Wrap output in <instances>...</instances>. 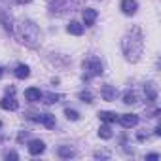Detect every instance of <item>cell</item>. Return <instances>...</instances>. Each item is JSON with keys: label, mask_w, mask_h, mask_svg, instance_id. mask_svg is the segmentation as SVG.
<instances>
[{"label": "cell", "mask_w": 161, "mask_h": 161, "mask_svg": "<svg viewBox=\"0 0 161 161\" xmlns=\"http://www.w3.org/2000/svg\"><path fill=\"white\" fill-rule=\"evenodd\" d=\"M4 76V70H2V66H0V78H2Z\"/></svg>", "instance_id": "4316f807"}, {"label": "cell", "mask_w": 161, "mask_h": 161, "mask_svg": "<svg viewBox=\"0 0 161 161\" xmlns=\"http://www.w3.org/2000/svg\"><path fill=\"white\" fill-rule=\"evenodd\" d=\"M40 123H42L46 129H53V127L57 125V121H55V116H53V114H40Z\"/></svg>", "instance_id": "9a60e30c"}, {"label": "cell", "mask_w": 161, "mask_h": 161, "mask_svg": "<svg viewBox=\"0 0 161 161\" xmlns=\"http://www.w3.org/2000/svg\"><path fill=\"white\" fill-rule=\"evenodd\" d=\"M0 108L8 110V112H15L19 108V103H17L15 95H8L6 93V97H2V101H0Z\"/></svg>", "instance_id": "8992f818"}, {"label": "cell", "mask_w": 161, "mask_h": 161, "mask_svg": "<svg viewBox=\"0 0 161 161\" xmlns=\"http://www.w3.org/2000/svg\"><path fill=\"white\" fill-rule=\"evenodd\" d=\"M157 159H159L157 153H148V155H146V161H157Z\"/></svg>", "instance_id": "d4e9b609"}, {"label": "cell", "mask_w": 161, "mask_h": 161, "mask_svg": "<svg viewBox=\"0 0 161 161\" xmlns=\"http://www.w3.org/2000/svg\"><path fill=\"white\" fill-rule=\"evenodd\" d=\"M99 118H101V121H104V123H114V121H118V114H116V112H108V110H101V112H99Z\"/></svg>", "instance_id": "e0dca14e"}, {"label": "cell", "mask_w": 161, "mask_h": 161, "mask_svg": "<svg viewBox=\"0 0 161 161\" xmlns=\"http://www.w3.org/2000/svg\"><path fill=\"white\" fill-rule=\"evenodd\" d=\"M15 36H17V40H19L21 44H25L27 47H32V49L40 47V44H42V31H40L38 25H36L34 21H31V19H23V21L17 23V27H15Z\"/></svg>", "instance_id": "7a4b0ae2"}, {"label": "cell", "mask_w": 161, "mask_h": 161, "mask_svg": "<svg viewBox=\"0 0 161 161\" xmlns=\"http://www.w3.org/2000/svg\"><path fill=\"white\" fill-rule=\"evenodd\" d=\"M4 159H8V161H10V159H19V155H17V152L12 150V152H6V153H4Z\"/></svg>", "instance_id": "cb8c5ba5"}, {"label": "cell", "mask_w": 161, "mask_h": 161, "mask_svg": "<svg viewBox=\"0 0 161 161\" xmlns=\"http://www.w3.org/2000/svg\"><path fill=\"white\" fill-rule=\"evenodd\" d=\"M64 116H66V119H70V121H78V119H80V114H78L74 108H64Z\"/></svg>", "instance_id": "603a6c76"}, {"label": "cell", "mask_w": 161, "mask_h": 161, "mask_svg": "<svg viewBox=\"0 0 161 161\" xmlns=\"http://www.w3.org/2000/svg\"><path fill=\"white\" fill-rule=\"evenodd\" d=\"M0 129H2V121H0Z\"/></svg>", "instance_id": "83f0119b"}, {"label": "cell", "mask_w": 161, "mask_h": 161, "mask_svg": "<svg viewBox=\"0 0 161 161\" xmlns=\"http://www.w3.org/2000/svg\"><path fill=\"white\" fill-rule=\"evenodd\" d=\"M15 4H29V2H32V0H14Z\"/></svg>", "instance_id": "484cf974"}, {"label": "cell", "mask_w": 161, "mask_h": 161, "mask_svg": "<svg viewBox=\"0 0 161 161\" xmlns=\"http://www.w3.org/2000/svg\"><path fill=\"white\" fill-rule=\"evenodd\" d=\"M66 31H68L70 34H74V36H82V34H84V25L78 23V21H70V23L66 25Z\"/></svg>", "instance_id": "5bb4252c"}, {"label": "cell", "mask_w": 161, "mask_h": 161, "mask_svg": "<svg viewBox=\"0 0 161 161\" xmlns=\"http://www.w3.org/2000/svg\"><path fill=\"white\" fill-rule=\"evenodd\" d=\"M82 68H84V80H91L95 76H101L104 72V66H103V61L99 57H87L84 63H82Z\"/></svg>", "instance_id": "277c9868"}, {"label": "cell", "mask_w": 161, "mask_h": 161, "mask_svg": "<svg viewBox=\"0 0 161 161\" xmlns=\"http://www.w3.org/2000/svg\"><path fill=\"white\" fill-rule=\"evenodd\" d=\"M42 97H44V104H55L63 99V95H59V93H46Z\"/></svg>", "instance_id": "d6986e66"}, {"label": "cell", "mask_w": 161, "mask_h": 161, "mask_svg": "<svg viewBox=\"0 0 161 161\" xmlns=\"http://www.w3.org/2000/svg\"><path fill=\"white\" fill-rule=\"evenodd\" d=\"M78 99L82 101V103L91 104V103H93V93H91V91H80V93H78Z\"/></svg>", "instance_id": "7402d4cb"}, {"label": "cell", "mask_w": 161, "mask_h": 161, "mask_svg": "<svg viewBox=\"0 0 161 161\" xmlns=\"http://www.w3.org/2000/svg\"><path fill=\"white\" fill-rule=\"evenodd\" d=\"M0 25H2L8 32H14V17H12V12H10V6L0 0Z\"/></svg>", "instance_id": "5b68a950"}, {"label": "cell", "mask_w": 161, "mask_h": 161, "mask_svg": "<svg viewBox=\"0 0 161 161\" xmlns=\"http://www.w3.org/2000/svg\"><path fill=\"white\" fill-rule=\"evenodd\" d=\"M144 95H146V101L148 103H155L157 101V87L153 82H148L144 86Z\"/></svg>", "instance_id": "7c38bea8"}, {"label": "cell", "mask_w": 161, "mask_h": 161, "mask_svg": "<svg viewBox=\"0 0 161 161\" xmlns=\"http://www.w3.org/2000/svg\"><path fill=\"white\" fill-rule=\"evenodd\" d=\"M82 15H84V23H86V27H93L95 21H97V17H99L97 10H93V8H84V10H82Z\"/></svg>", "instance_id": "ba28073f"}, {"label": "cell", "mask_w": 161, "mask_h": 161, "mask_svg": "<svg viewBox=\"0 0 161 161\" xmlns=\"http://www.w3.org/2000/svg\"><path fill=\"white\" fill-rule=\"evenodd\" d=\"M123 103H125L127 106H131V104H136V103H138V95H136L135 91H127V93L123 95Z\"/></svg>", "instance_id": "ffe728a7"}, {"label": "cell", "mask_w": 161, "mask_h": 161, "mask_svg": "<svg viewBox=\"0 0 161 161\" xmlns=\"http://www.w3.org/2000/svg\"><path fill=\"white\" fill-rule=\"evenodd\" d=\"M116 95H118V89H116L114 86H108V84H106V86L101 87V97H103V101H108V103H110V101L116 99Z\"/></svg>", "instance_id": "8fae6325"}, {"label": "cell", "mask_w": 161, "mask_h": 161, "mask_svg": "<svg viewBox=\"0 0 161 161\" xmlns=\"http://www.w3.org/2000/svg\"><path fill=\"white\" fill-rule=\"evenodd\" d=\"M14 74H15V78L25 80V78H29V76H31V68H29L27 64H17V66H15V70H14Z\"/></svg>", "instance_id": "2e32d148"}, {"label": "cell", "mask_w": 161, "mask_h": 161, "mask_svg": "<svg viewBox=\"0 0 161 161\" xmlns=\"http://www.w3.org/2000/svg\"><path fill=\"white\" fill-rule=\"evenodd\" d=\"M121 51L129 63H136L144 51V34L138 27H133L121 38Z\"/></svg>", "instance_id": "6da1fadb"}, {"label": "cell", "mask_w": 161, "mask_h": 161, "mask_svg": "<svg viewBox=\"0 0 161 161\" xmlns=\"http://www.w3.org/2000/svg\"><path fill=\"white\" fill-rule=\"evenodd\" d=\"M119 8H121V12L125 15H135L136 10H138V2H136V0H121Z\"/></svg>", "instance_id": "9c48e42d"}, {"label": "cell", "mask_w": 161, "mask_h": 161, "mask_svg": "<svg viewBox=\"0 0 161 161\" xmlns=\"http://www.w3.org/2000/svg\"><path fill=\"white\" fill-rule=\"evenodd\" d=\"M84 0H47V10L51 15H64L82 6Z\"/></svg>", "instance_id": "3957f363"}, {"label": "cell", "mask_w": 161, "mask_h": 161, "mask_svg": "<svg viewBox=\"0 0 161 161\" xmlns=\"http://www.w3.org/2000/svg\"><path fill=\"white\" fill-rule=\"evenodd\" d=\"M57 155L63 157V159H70V157H76V152L70 146H59L57 148Z\"/></svg>", "instance_id": "ac0fdd59"}, {"label": "cell", "mask_w": 161, "mask_h": 161, "mask_svg": "<svg viewBox=\"0 0 161 161\" xmlns=\"http://www.w3.org/2000/svg\"><path fill=\"white\" fill-rule=\"evenodd\" d=\"M99 136H101V138H104V140L112 138V129H110V125H108V123L101 125V129H99Z\"/></svg>", "instance_id": "44dd1931"}, {"label": "cell", "mask_w": 161, "mask_h": 161, "mask_svg": "<svg viewBox=\"0 0 161 161\" xmlns=\"http://www.w3.org/2000/svg\"><path fill=\"white\" fill-rule=\"evenodd\" d=\"M118 121L121 123V127L131 129V127H136L138 125V116L136 114H123V116L118 118Z\"/></svg>", "instance_id": "52a82bcc"}, {"label": "cell", "mask_w": 161, "mask_h": 161, "mask_svg": "<svg viewBox=\"0 0 161 161\" xmlns=\"http://www.w3.org/2000/svg\"><path fill=\"white\" fill-rule=\"evenodd\" d=\"M25 99H27L29 103H36V101L42 99V91H40L38 87H29V89L25 91Z\"/></svg>", "instance_id": "4fadbf2b"}, {"label": "cell", "mask_w": 161, "mask_h": 161, "mask_svg": "<svg viewBox=\"0 0 161 161\" xmlns=\"http://www.w3.org/2000/svg\"><path fill=\"white\" fill-rule=\"evenodd\" d=\"M29 153H32V155H40V153H44V150H46V144L42 142V140H38V138H32V140H29Z\"/></svg>", "instance_id": "30bf717a"}]
</instances>
